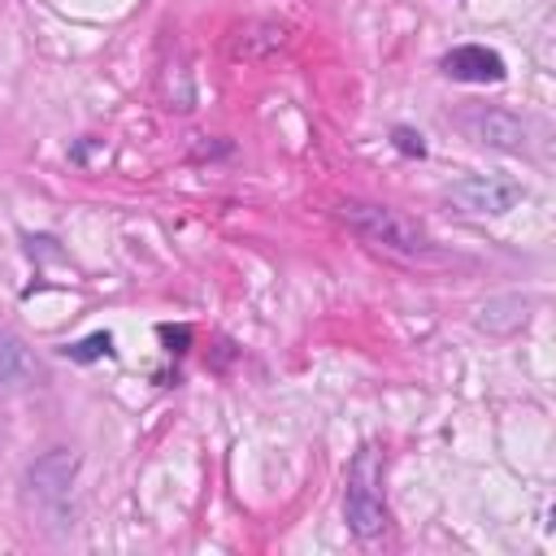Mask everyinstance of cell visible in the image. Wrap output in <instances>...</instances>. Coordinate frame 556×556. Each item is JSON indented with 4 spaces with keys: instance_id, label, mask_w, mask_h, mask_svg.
Wrapping results in <instances>:
<instances>
[{
    "instance_id": "ba28073f",
    "label": "cell",
    "mask_w": 556,
    "mask_h": 556,
    "mask_svg": "<svg viewBox=\"0 0 556 556\" xmlns=\"http://www.w3.org/2000/svg\"><path fill=\"white\" fill-rule=\"evenodd\" d=\"M526 321V300L521 295H500V300H486L478 308V330H491V334H508Z\"/></svg>"
},
{
    "instance_id": "9c48e42d",
    "label": "cell",
    "mask_w": 556,
    "mask_h": 556,
    "mask_svg": "<svg viewBox=\"0 0 556 556\" xmlns=\"http://www.w3.org/2000/svg\"><path fill=\"white\" fill-rule=\"evenodd\" d=\"M109 348H113L109 334H91V339H83L78 348H70V356H74V361H96V356H104Z\"/></svg>"
},
{
    "instance_id": "52a82bcc",
    "label": "cell",
    "mask_w": 556,
    "mask_h": 556,
    "mask_svg": "<svg viewBox=\"0 0 556 556\" xmlns=\"http://www.w3.org/2000/svg\"><path fill=\"white\" fill-rule=\"evenodd\" d=\"M35 374H39V365H35L30 348L17 334L0 330V387H26V382H35Z\"/></svg>"
},
{
    "instance_id": "5b68a950",
    "label": "cell",
    "mask_w": 556,
    "mask_h": 556,
    "mask_svg": "<svg viewBox=\"0 0 556 556\" xmlns=\"http://www.w3.org/2000/svg\"><path fill=\"white\" fill-rule=\"evenodd\" d=\"M74 473H78V452L56 447V452L39 456V460L26 469V486H30V495H35V500L56 504V500H65V495H70Z\"/></svg>"
},
{
    "instance_id": "7a4b0ae2",
    "label": "cell",
    "mask_w": 556,
    "mask_h": 556,
    "mask_svg": "<svg viewBox=\"0 0 556 556\" xmlns=\"http://www.w3.org/2000/svg\"><path fill=\"white\" fill-rule=\"evenodd\" d=\"M343 517L361 539L382 534L387 526V508H382V465L378 452L365 447L356 452V460L348 465V491H343Z\"/></svg>"
},
{
    "instance_id": "6da1fadb",
    "label": "cell",
    "mask_w": 556,
    "mask_h": 556,
    "mask_svg": "<svg viewBox=\"0 0 556 556\" xmlns=\"http://www.w3.org/2000/svg\"><path fill=\"white\" fill-rule=\"evenodd\" d=\"M339 217H343L365 243H374V248H382V252H391V256L417 261V256L430 252V235H426L413 217H404L400 208H391V204L343 200V204H339Z\"/></svg>"
},
{
    "instance_id": "277c9868",
    "label": "cell",
    "mask_w": 556,
    "mask_h": 556,
    "mask_svg": "<svg viewBox=\"0 0 556 556\" xmlns=\"http://www.w3.org/2000/svg\"><path fill=\"white\" fill-rule=\"evenodd\" d=\"M465 135L482 148H500V152H521L526 148V126L521 117L504 113V109H478V113H465L460 117Z\"/></svg>"
},
{
    "instance_id": "30bf717a",
    "label": "cell",
    "mask_w": 556,
    "mask_h": 556,
    "mask_svg": "<svg viewBox=\"0 0 556 556\" xmlns=\"http://www.w3.org/2000/svg\"><path fill=\"white\" fill-rule=\"evenodd\" d=\"M391 139H395V148H400L404 156H426V143H421V135H413L408 126H395V135H391Z\"/></svg>"
},
{
    "instance_id": "8992f818",
    "label": "cell",
    "mask_w": 556,
    "mask_h": 556,
    "mask_svg": "<svg viewBox=\"0 0 556 556\" xmlns=\"http://www.w3.org/2000/svg\"><path fill=\"white\" fill-rule=\"evenodd\" d=\"M443 74L456 83H504V56L486 43H460L452 52H443Z\"/></svg>"
},
{
    "instance_id": "3957f363",
    "label": "cell",
    "mask_w": 556,
    "mask_h": 556,
    "mask_svg": "<svg viewBox=\"0 0 556 556\" xmlns=\"http://www.w3.org/2000/svg\"><path fill=\"white\" fill-rule=\"evenodd\" d=\"M447 195H452L460 208H469V213H491V217H500V213H508V208L521 200V182H513V178H504V174H465V178H456V182L447 187Z\"/></svg>"
}]
</instances>
